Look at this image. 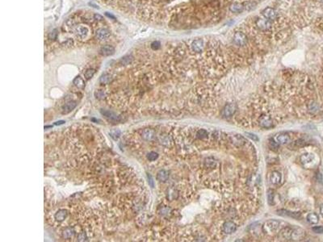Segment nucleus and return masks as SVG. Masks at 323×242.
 <instances>
[{
    "instance_id": "34",
    "label": "nucleus",
    "mask_w": 323,
    "mask_h": 242,
    "mask_svg": "<svg viewBox=\"0 0 323 242\" xmlns=\"http://www.w3.org/2000/svg\"><path fill=\"white\" fill-rule=\"evenodd\" d=\"M196 136L200 139L207 138L208 136V132L205 129H200L196 132Z\"/></svg>"
},
{
    "instance_id": "6",
    "label": "nucleus",
    "mask_w": 323,
    "mask_h": 242,
    "mask_svg": "<svg viewBox=\"0 0 323 242\" xmlns=\"http://www.w3.org/2000/svg\"><path fill=\"white\" fill-rule=\"evenodd\" d=\"M237 226L236 224L232 222V221H226L223 224L222 226V230L225 234H232L236 231Z\"/></svg>"
},
{
    "instance_id": "3",
    "label": "nucleus",
    "mask_w": 323,
    "mask_h": 242,
    "mask_svg": "<svg viewBox=\"0 0 323 242\" xmlns=\"http://www.w3.org/2000/svg\"><path fill=\"white\" fill-rule=\"evenodd\" d=\"M262 14L264 17L268 19V20H274L277 18V12L276 10L272 7H266L264 11H262Z\"/></svg>"
},
{
    "instance_id": "51",
    "label": "nucleus",
    "mask_w": 323,
    "mask_h": 242,
    "mask_svg": "<svg viewBox=\"0 0 323 242\" xmlns=\"http://www.w3.org/2000/svg\"><path fill=\"white\" fill-rule=\"evenodd\" d=\"M148 179H149V184H150L151 187H154V185H153V179H152V177H151L150 175H149V174H148Z\"/></svg>"
},
{
    "instance_id": "52",
    "label": "nucleus",
    "mask_w": 323,
    "mask_h": 242,
    "mask_svg": "<svg viewBox=\"0 0 323 242\" xmlns=\"http://www.w3.org/2000/svg\"><path fill=\"white\" fill-rule=\"evenodd\" d=\"M64 123H65V121H58V122H56L54 124H55V125H60V124H63Z\"/></svg>"
},
{
    "instance_id": "2",
    "label": "nucleus",
    "mask_w": 323,
    "mask_h": 242,
    "mask_svg": "<svg viewBox=\"0 0 323 242\" xmlns=\"http://www.w3.org/2000/svg\"><path fill=\"white\" fill-rule=\"evenodd\" d=\"M234 41L237 45L243 46L247 43V37L243 32H237L234 36Z\"/></svg>"
},
{
    "instance_id": "10",
    "label": "nucleus",
    "mask_w": 323,
    "mask_h": 242,
    "mask_svg": "<svg viewBox=\"0 0 323 242\" xmlns=\"http://www.w3.org/2000/svg\"><path fill=\"white\" fill-rule=\"evenodd\" d=\"M142 137L145 140L151 141L153 140L156 137V132L153 129L151 128H145L142 132Z\"/></svg>"
},
{
    "instance_id": "1",
    "label": "nucleus",
    "mask_w": 323,
    "mask_h": 242,
    "mask_svg": "<svg viewBox=\"0 0 323 242\" xmlns=\"http://www.w3.org/2000/svg\"><path fill=\"white\" fill-rule=\"evenodd\" d=\"M280 225V222L276 220H267L262 226L263 232L268 235H272L278 230Z\"/></svg>"
},
{
    "instance_id": "45",
    "label": "nucleus",
    "mask_w": 323,
    "mask_h": 242,
    "mask_svg": "<svg viewBox=\"0 0 323 242\" xmlns=\"http://www.w3.org/2000/svg\"><path fill=\"white\" fill-rule=\"evenodd\" d=\"M246 135H247V136H248L249 138H251V140H255V141H258L259 140V137H258L255 134H253V133H250V132H247L246 133Z\"/></svg>"
},
{
    "instance_id": "50",
    "label": "nucleus",
    "mask_w": 323,
    "mask_h": 242,
    "mask_svg": "<svg viewBox=\"0 0 323 242\" xmlns=\"http://www.w3.org/2000/svg\"><path fill=\"white\" fill-rule=\"evenodd\" d=\"M170 212V208H166V210H163V209H162V210L161 211V214L162 215H166V214H168V213Z\"/></svg>"
},
{
    "instance_id": "15",
    "label": "nucleus",
    "mask_w": 323,
    "mask_h": 242,
    "mask_svg": "<svg viewBox=\"0 0 323 242\" xmlns=\"http://www.w3.org/2000/svg\"><path fill=\"white\" fill-rule=\"evenodd\" d=\"M290 136L286 133H280L276 136V140L279 144H285L290 142Z\"/></svg>"
},
{
    "instance_id": "20",
    "label": "nucleus",
    "mask_w": 323,
    "mask_h": 242,
    "mask_svg": "<svg viewBox=\"0 0 323 242\" xmlns=\"http://www.w3.org/2000/svg\"><path fill=\"white\" fill-rule=\"evenodd\" d=\"M260 126L263 127H265V128H268V127H272V121L270 117L267 116V115H264L260 118Z\"/></svg>"
},
{
    "instance_id": "36",
    "label": "nucleus",
    "mask_w": 323,
    "mask_h": 242,
    "mask_svg": "<svg viewBox=\"0 0 323 242\" xmlns=\"http://www.w3.org/2000/svg\"><path fill=\"white\" fill-rule=\"evenodd\" d=\"M308 108L310 112H317V111H318V105H317V103H316L312 102L308 105Z\"/></svg>"
},
{
    "instance_id": "38",
    "label": "nucleus",
    "mask_w": 323,
    "mask_h": 242,
    "mask_svg": "<svg viewBox=\"0 0 323 242\" xmlns=\"http://www.w3.org/2000/svg\"><path fill=\"white\" fill-rule=\"evenodd\" d=\"M157 157H158V154L155 153V152H153V151L148 153V155H147V159L149 160V161H155V160L157 159Z\"/></svg>"
},
{
    "instance_id": "41",
    "label": "nucleus",
    "mask_w": 323,
    "mask_h": 242,
    "mask_svg": "<svg viewBox=\"0 0 323 242\" xmlns=\"http://www.w3.org/2000/svg\"><path fill=\"white\" fill-rule=\"evenodd\" d=\"M269 147H270L271 149H278L279 148V144L277 142H276V141H274L273 140H272L271 139L270 140H269Z\"/></svg>"
},
{
    "instance_id": "43",
    "label": "nucleus",
    "mask_w": 323,
    "mask_h": 242,
    "mask_svg": "<svg viewBox=\"0 0 323 242\" xmlns=\"http://www.w3.org/2000/svg\"><path fill=\"white\" fill-rule=\"evenodd\" d=\"M312 230L316 233H322L323 226H315V227H313Z\"/></svg>"
},
{
    "instance_id": "7",
    "label": "nucleus",
    "mask_w": 323,
    "mask_h": 242,
    "mask_svg": "<svg viewBox=\"0 0 323 242\" xmlns=\"http://www.w3.org/2000/svg\"><path fill=\"white\" fill-rule=\"evenodd\" d=\"M100 55L104 56V57H108V56L112 55L115 53V48L110 45H106L102 46L100 49L99 51Z\"/></svg>"
},
{
    "instance_id": "25",
    "label": "nucleus",
    "mask_w": 323,
    "mask_h": 242,
    "mask_svg": "<svg viewBox=\"0 0 323 242\" xmlns=\"http://www.w3.org/2000/svg\"><path fill=\"white\" fill-rule=\"evenodd\" d=\"M73 83L77 88H79V89H83L85 87V82L81 76H77L73 81Z\"/></svg>"
},
{
    "instance_id": "19",
    "label": "nucleus",
    "mask_w": 323,
    "mask_h": 242,
    "mask_svg": "<svg viewBox=\"0 0 323 242\" xmlns=\"http://www.w3.org/2000/svg\"><path fill=\"white\" fill-rule=\"evenodd\" d=\"M76 103L74 102V101H70V102L66 103L62 107V112H63V114H67V113L70 112L71 111H73L76 107Z\"/></svg>"
},
{
    "instance_id": "4",
    "label": "nucleus",
    "mask_w": 323,
    "mask_h": 242,
    "mask_svg": "<svg viewBox=\"0 0 323 242\" xmlns=\"http://www.w3.org/2000/svg\"><path fill=\"white\" fill-rule=\"evenodd\" d=\"M237 107L234 103H229L227 105H225V107H224L223 111H222V115L225 118H228V117H230L234 115L235 111H236Z\"/></svg>"
},
{
    "instance_id": "13",
    "label": "nucleus",
    "mask_w": 323,
    "mask_h": 242,
    "mask_svg": "<svg viewBox=\"0 0 323 242\" xmlns=\"http://www.w3.org/2000/svg\"><path fill=\"white\" fill-rule=\"evenodd\" d=\"M256 25L258 26V28L261 30H268L271 27V23L270 20H268V19L264 18V19H259L256 21Z\"/></svg>"
},
{
    "instance_id": "35",
    "label": "nucleus",
    "mask_w": 323,
    "mask_h": 242,
    "mask_svg": "<svg viewBox=\"0 0 323 242\" xmlns=\"http://www.w3.org/2000/svg\"><path fill=\"white\" fill-rule=\"evenodd\" d=\"M132 60H133V58L131 57V56H129V55L125 56V57H123V58L121 59V65L126 66V65H129V63H131Z\"/></svg>"
},
{
    "instance_id": "18",
    "label": "nucleus",
    "mask_w": 323,
    "mask_h": 242,
    "mask_svg": "<svg viewBox=\"0 0 323 242\" xmlns=\"http://www.w3.org/2000/svg\"><path fill=\"white\" fill-rule=\"evenodd\" d=\"M157 180L161 182V183H165L169 178V172L166 171V170H159L157 174Z\"/></svg>"
},
{
    "instance_id": "24",
    "label": "nucleus",
    "mask_w": 323,
    "mask_h": 242,
    "mask_svg": "<svg viewBox=\"0 0 323 242\" xmlns=\"http://www.w3.org/2000/svg\"><path fill=\"white\" fill-rule=\"evenodd\" d=\"M306 220L310 224H317L319 221V217L317 214L313 212L308 214V216L306 217Z\"/></svg>"
},
{
    "instance_id": "37",
    "label": "nucleus",
    "mask_w": 323,
    "mask_h": 242,
    "mask_svg": "<svg viewBox=\"0 0 323 242\" xmlns=\"http://www.w3.org/2000/svg\"><path fill=\"white\" fill-rule=\"evenodd\" d=\"M95 73H96V70H94V69H88L84 73V77H85L86 79H91L94 76Z\"/></svg>"
},
{
    "instance_id": "8",
    "label": "nucleus",
    "mask_w": 323,
    "mask_h": 242,
    "mask_svg": "<svg viewBox=\"0 0 323 242\" xmlns=\"http://www.w3.org/2000/svg\"><path fill=\"white\" fill-rule=\"evenodd\" d=\"M191 48L195 53H201L204 49V40L202 39L194 40L191 44Z\"/></svg>"
},
{
    "instance_id": "53",
    "label": "nucleus",
    "mask_w": 323,
    "mask_h": 242,
    "mask_svg": "<svg viewBox=\"0 0 323 242\" xmlns=\"http://www.w3.org/2000/svg\"><path fill=\"white\" fill-rule=\"evenodd\" d=\"M105 15H106L107 16H108V17H109V18H112L113 19H115V17H114V16H113L112 15H111V14H110V15H109L108 12H106V13H105Z\"/></svg>"
},
{
    "instance_id": "44",
    "label": "nucleus",
    "mask_w": 323,
    "mask_h": 242,
    "mask_svg": "<svg viewBox=\"0 0 323 242\" xmlns=\"http://www.w3.org/2000/svg\"><path fill=\"white\" fill-rule=\"evenodd\" d=\"M87 235H86L85 232H81L78 236V240L79 241H84V240H87Z\"/></svg>"
},
{
    "instance_id": "47",
    "label": "nucleus",
    "mask_w": 323,
    "mask_h": 242,
    "mask_svg": "<svg viewBox=\"0 0 323 242\" xmlns=\"http://www.w3.org/2000/svg\"><path fill=\"white\" fill-rule=\"evenodd\" d=\"M96 98L102 99L104 98V92L103 91H98L97 92H96Z\"/></svg>"
},
{
    "instance_id": "14",
    "label": "nucleus",
    "mask_w": 323,
    "mask_h": 242,
    "mask_svg": "<svg viewBox=\"0 0 323 242\" xmlns=\"http://www.w3.org/2000/svg\"><path fill=\"white\" fill-rule=\"evenodd\" d=\"M305 236V231L301 228H292V240H301Z\"/></svg>"
},
{
    "instance_id": "40",
    "label": "nucleus",
    "mask_w": 323,
    "mask_h": 242,
    "mask_svg": "<svg viewBox=\"0 0 323 242\" xmlns=\"http://www.w3.org/2000/svg\"><path fill=\"white\" fill-rule=\"evenodd\" d=\"M58 30L57 29L53 30V31L49 32V35H48V38L51 40H55L56 39H57V37H58Z\"/></svg>"
},
{
    "instance_id": "22",
    "label": "nucleus",
    "mask_w": 323,
    "mask_h": 242,
    "mask_svg": "<svg viewBox=\"0 0 323 242\" xmlns=\"http://www.w3.org/2000/svg\"><path fill=\"white\" fill-rule=\"evenodd\" d=\"M158 140H159L160 144L166 147H170L171 145V143H172L170 136H167V135H161L158 137Z\"/></svg>"
},
{
    "instance_id": "9",
    "label": "nucleus",
    "mask_w": 323,
    "mask_h": 242,
    "mask_svg": "<svg viewBox=\"0 0 323 242\" xmlns=\"http://www.w3.org/2000/svg\"><path fill=\"white\" fill-rule=\"evenodd\" d=\"M276 212L279 216H281L291 217V218H293V219L296 220L301 218V212H290V211L288 210H284V209L278 210Z\"/></svg>"
},
{
    "instance_id": "17",
    "label": "nucleus",
    "mask_w": 323,
    "mask_h": 242,
    "mask_svg": "<svg viewBox=\"0 0 323 242\" xmlns=\"http://www.w3.org/2000/svg\"><path fill=\"white\" fill-rule=\"evenodd\" d=\"M100 112L103 115L106 116L107 118L110 119L111 120H114V121H119L120 120V117L114 113L113 111H107V110H101Z\"/></svg>"
},
{
    "instance_id": "42",
    "label": "nucleus",
    "mask_w": 323,
    "mask_h": 242,
    "mask_svg": "<svg viewBox=\"0 0 323 242\" xmlns=\"http://www.w3.org/2000/svg\"><path fill=\"white\" fill-rule=\"evenodd\" d=\"M62 45L66 47H71L72 45H74V40L72 39H67V40L64 41Z\"/></svg>"
},
{
    "instance_id": "55",
    "label": "nucleus",
    "mask_w": 323,
    "mask_h": 242,
    "mask_svg": "<svg viewBox=\"0 0 323 242\" xmlns=\"http://www.w3.org/2000/svg\"><path fill=\"white\" fill-rule=\"evenodd\" d=\"M321 2H323V0H321Z\"/></svg>"
},
{
    "instance_id": "29",
    "label": "nucleus",
    "mask_w": 323,
    "mask_h": 242,
    "mask_svg": "<svg viewBox=\"0 0 323 242\" xmlns=\"http://www.w3.org/2000/svg\"><path fill=\"white\" fill-rule=\"evenodd\" d=\"M313 159V155L311 153H305L300 157L301 162L302 164L309 163L310 161H312Z\"/></svg>"
},
{
    "instance_id": "5",
    "label": "nucleus",
    "mask_w": 323,
    "mask_h": 242,
    "mask_svg": "<svg viewBox=\"0 0 323 242\" xmlns=\"http://www.w3.org/2000/svg\"><path fill=\"white\" fill-rule=\"evenodd\" d=\"M89 33V29L86 27V26L83 25H79L75 27V34L77 36H79V38L84 39L86 38Z\"/></svg>"
},
{
    "instance_id": "26",
    "label": "nucleus",
    "mask_w": 323,
    "mask_h": 242,
    "mask_svg": "<svg viewBox=\"0 0 323 242\" xmlns=\"http://www.w3.org/2000/svg\"><path fill=\"white\" fill-rule=\"evenodd\" d=\"M217 166V161L213 157H207L204 160V166L208 169H214Z\"/></svg>"
},
{
    "instance_id": "28",
    "label": "nucleus",
    "mask_w": 323,
    "mask_h": 242,
    "mask_svg": "<svg viewBox=\"0 0 323 242\" xmlns=\"http://www.w3.org/2000/svg\"><path fill=\"white\" fill-rule=\"evenodd\" d=\"M292 228H284L280 232V234L281 236L284 237V239L290 240L292 236Z\"/></svg>"
},
{
    "instance_id": "39",
    "label": "nucleus",
    "mask_w": 323,
    "mask_h": 242,
    "mask_svg": "<svg viewBox=\"0 0 323 242\" xmlns=\"http://www.w3.org/2000/svg\"><path fill=\"white\" fill-rule=\"evenodd\" d=\"M109 134H110V136H112L114 140H117V139L120 137V136H121V131L118 129L112 130Z\"/></svg>"
},
{
    "instance_id": "46",
    "label": "nucleus",
    "mask_w": 323,
    "mask_h": 242,
    "mask_svg": "<svg viewBox=\"0 0 323 242\" xmlns=\"http://www.w3.org/2000/svg\"><path fill=\"white\" fill-rule=\"evenodd\" d=\"M151 48L153 49V50H157L160 48V43L158 41H153L152 44H151Z\"/></svg>"
},
{
    "instance_id": "21",
    "label": "nucleus",
    "mask_w": 323,
    "mask_h": 242,
    "mask_svg": "<svg viewBox=\"0 0 323 242\" xmlns=\"http://www.w3.org/2000/svg\"><path fill=\"white\" fill-rule=\"evenodd\" d=\"M270 181L272 184H279L281 181V174L278 171H273L270 175Z\"/></svg>"
},
{
    "instance_id": "27",
    "label": "nucleus",
    "mask_w": 323,
    "mask_h": 242,
    "mask_svg": "<svg viewBox=\"0 0 323 242\" xmlns=\"http://www.w3.org/2000/svg\"><path fill=\"white\" fill-rule=\"evenodd\" d=\"M112 77L109 74H104L100 78V83L103 85L109 84L110 83H112Z\"/></svg>"
},
{
    "instance_id": "11",
    "label": "nucleus",
    "mask_w": 323,
    "mask_h": 242,
    "mask_svg": "<svg viewBox=\"0 0 323 242\" xmlns=\"http://www.w3.org/2000/svg\"><path fill=\"white\" fill-rule=\"evenodd\" d=\"M110 32L106 28H100L96 31V38L100 40H105L109 38L110 36Z\"/></svg>"
},
{
    "instance_id": "48",
    "label": "nucleus",
    "mask_w": 323,
    "mask_h": 242,
    "mask_svg": "<svg viewBox=\"0 0 323 242\" xmlns=\"http://www.w3.org/2000/svg\"><path fill=\"white\" fill-rule=\"evenodd\" d=\"M305 142L304 140H301V139H300V140H297L295 142V144L296 145L297 147H303L305 145Z\"/></svg>"
},
{
    "instance_id": "33",
    "label": "nucleus",
    "mask_w": 323,
    "mask_h": 242,
    "mask_svg": "<svg viewBox=\"0 0 323 242\" xmlns=\"http://www.w3.org/2000/svg\"><path fill=\"white\" fill-rule=\"evenodd\" d=\"M243 4V6H244V10H247V11H251V10H253V9H255V6H256V3L254 2H250V1H248V2H245L244 3H242Z\"/></svg>"
},
{
    "instance_id": "23",
    "label": "nucleus",
    "mask_w": 323,
    "mask_h": 242,
    "mask_svg": "<svg viewBox=\"0 0 323 242\" xmlns=\"http://www.w3.org/2000/svg\"><path fill=\"white\" fill-rule=\"evenodd\" d=\"M230 10L234 13H241L244 10V6H243L242 3L235 2L230 6Z\"/></svg>"
},
{
    "instance_id": "31",
    "label": "nucleus",
    "mask_w": 323,
    "mask_h": 242,
    "mask_svg": "<svg viewBox=\"0 0 323 242\" xmlns=\"http://www.w3.org/2000/svg\"><path fill=\"white\" fill-rule=\"evenodd\" d=\"M178 191L174 188H170L168 190L167 192V199L169 200H174L178 198Z\"/></svg>"
},
{
    "instance_id": "16",
    "label": "nucleus",
    "mask_w": 323,
    "mask_h": 242,
    "mask_svg": "<svg viewBox=\"0 0 323 242\" xmlns=\"http://www.w3.org/2000/svg\"><path fill=\"white\" fill-rule=\"evenodd\" d=\"M67 215H68V213H67V211L66 209H60L55 213L54 218L58 222H62V221L65 220V219L67 216Z\"/></svg>"
},
{
    "instance_id": "49",
    "label": "nucleus",
    "mask_w": 323,
    "mask_h": 242,
    "mask_svg": "<svg viewBox=\"0 0 323 242\" xmlns=\"http://www.w3.org/2000/svg\"><path fill=\"white\" fill-rule=\"evenodd\" d=\"M94 18H95V19H96V20H100V21H102L103 20L102 15H99V14H95V15H94Z\"/></svg>"
},
{
    "instance_id": "54",
    "label": "nucleus",
    "mask_w": 323,
    "mask_h": 242,
    "mask_svg": "<svg viewBox=\"0 0 323 242\" xmlns=\"http://www.w3.org/2000/svg\"><path fill=\"white\" fill-rule=\"evenodd\" d=\"M320 213H321V216H323V204H321V207H320Z\"/></svg>"
},
{
    "instance_id": "32",
    "label": "nucleus",
    "mask_w": 323,
    "mask_h": 242,
    "mask_svg": "<svg viewBox=\"0 0 323 242\" xmlns=\"http://www.w3.org/2000/svg\"><path fill=\"white\" fill-rule=\"evenodd\" d=\"M267 196H268V204H270V205H273L274 204V191H273V190H268V193H267Z\"/></svg>"
},
{
    "instance_id": "12",
    "label": "nucleus",
    "mask_w": 323,
    "mask_h": 242,
    "mask_svg": "<svg viewBox=\"0 0 323 242\" xmlns=\"http://www.w3.org/2000/svg\"><path fill=\"white\" fill-rule=\"evenodd\" d=\"M230 141L237 147H241L247 143L246 139L243 136H241L240 135H235V136H230Z\"/></svg>"
},
{
    "instance_id": "30",
    "label": "nucleus",
    "mask_w": 323,
    "mask_h": 242,
    "mask_svg": "<svg viewBox=\"0 0 323 242\" xmlns=\"http://www.w3.org/2000/svg\"><path fill=\"white\" fill-rule=\"evenodd\" d=\"M62 234H63V237L65 238V239H70V238H72L73 236H74L75 231H74V229H73L72 228L68 227L66 228H65Z\"/></svg>"
}]
</instances>
